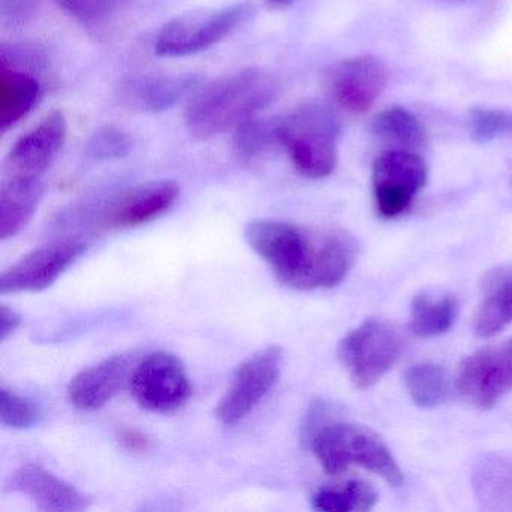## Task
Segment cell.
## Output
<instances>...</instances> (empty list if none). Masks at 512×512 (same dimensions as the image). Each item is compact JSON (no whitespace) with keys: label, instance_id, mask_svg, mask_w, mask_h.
<instances>
[{"label":"cell","instance_id":"obj_1","mask_svg":"<svg viewBox=\"0 0 512 512\" xmlns=\"http://www.w3.org/2000/svg\"><path fill=\"white\" fill-rule=\"evenodd\" d=\"M244 235L277 280L295 290L337 286L358 256L356 239L346 230L308 229L289 221L260 218L245 227Z\"/></svg>","mask_w":512,"mask_h":512},{"label":"cell","instance_id":"obj_2","mask_svg":"<svg viewBox=\"0 0 512 512\" xmlns=\"http://www.w3.org/2000/svg\"><path fill=\"white\" fill-rule=\"evenodd\" d=\"M278 92V80L260 68L226 74L194 92L185 109V127L194 139H214L268 109Z\"/></svg>","mask_w":512,"mask_h":512},{"label":"cell","instance_id":"obj_3","mask_svg":"<svg viewBox=\"0 0 512 512\" xmlns=\"http://www.w3.org/2000/svg\"><path fill=\"white\" fill-rule=\"evenodd\" d=\"M340 136L337 116L319 103L302 104L278 121V139L296 172L307 179L334 173Z\"/></svg>","mask_w":512,"mask_h":512},{"label":"cell","instance_id":"obj_4","mask_svg":"<svg viewBox=\"0 0 512 512\" xmlns=\"http://www.w3.org/2000/svg\"><path fill=\"white\" fill-rule=\"evenodd\" d=\"M313 451L329 475H340L350 466H359L376 473L392 487L403 484V472L391 449L370 428L347 422L325 425L314 434Z\"/></svg>","mask_w":512,"mask_h":512},{"label":"cell","instance_id":"obj_5","mask_svg":"<svg viewBox=\"0 0 512 512\" xmlns=\"http://www.w3.org/2000/svg\"><path fill=\"white\" fill-rule=\"evenodd\" d=\"M254 11V5L239 2L182 14L158 32L155 53L161 58H182L206 52L244 25Z\"/></svg>","mask_w":512,"mask_h":512},{"label":"cell","instance_id":"obj_6","mask_svg":"<svg viewBox=\"0 0 512 512\" xmlns=\"http://www.w3.org/2000/svg\"><path fill=\"white\" fill-rule=\"evenodd\" d=\"M404 341L383 320H365L338 344V358L358 388L376 385L400 359Z\"/></svg>","mask_w":512,"mask_h":512},{"label":"cell","instance_id":"obj_7","mask_svg":"<svg viewBox=\"0 0 512 512\" xmlns=\"http://www.w3.org/2000/svg\"><path fill=\"white\" fill-rule=\"evenodd\" d=\"M428 169L416 152L389 149L373 164V196L383 218H397L409 211L416 194L427 184Z\"/></svg>","mask_w":512,"mask_h":512},{"label":"cell","instance_id":"obj_8","mask_svg":"<svg viewBox=\"0 0 512 512\" xmlns=\"http://www.w3.org/2000/svg\"><path fill=\"white\" fill-rule=\"evenodd\" d=\"M458 394L475 409L488 410L512 391V338L466 356L455 380Z\"/></svg>","mask_w":512,"mask_h":512},{"label":"cell","instance_id":"obj_9","mask_svg":"<svg viewBox=\"0 0 512 512\" xmlns=\"http://www.w3.org/2000/svg\"><path fill=\"white\" fill-rule=\"evenodd\" d=\"M284 353L280 346H269L245 359L232 376L229 389L215 409L224 425H235L256 409L280 379Z\"/></svg>","mask_w":512,"mask_h":512},{"label":"cell","instance_id":"obj_10","mask_svg":"<svg viewBox=\"0 0 512 512\" xmlns=\"http://www.w3.org/2000/svg\"><path fill=\"white\" fill-rule=\"evenodd\" d=\"M130 389L139 406L149 412H175L191 397L190 377L184 364L167 352L143 358L134 368Z\"/></svg>","mask_w":512,"mask_h":512},{"label":"cell","instance_id":"obj_11","mask_svg":"<svg viewBox=\"0 0 512 512\" xmlns=\"http://www.w3.org/2000/svg\"><path fill=\"white\" fill-rule=\"evenodd\" d=\"M178 197L179 185L175 181L143 182L104 200L95 217L104 229H133L169 212Z\"/></svg>","mask_w":512,"mask_h":512},{"label":"cell","instance_id":"obj_12","mask_svg":"<svg viewBox=\"0 0 512 512\" xmlns=\"http://www.w3.org/2000/svg\"><path fill=\"white\" fill-rule=\"evenodd\" d=\"M85 250L86 245L79 241L55 242L32 250L2 272L0 293L16 295L49 289Z\"/></svg>","mask_w":512,"mask_h":512},{"label":"cell","instance_id":"obj_13","mask_svg":"<svg viewBox=\"0 0 512 512\" xmlns=\"http://www.w3.org/2000/svg\"><path fill=\"white\" fill-rule=\"evenodd\" d=\"M68 122L61 110L49 113L31 131L23 134L8 152L4 176L43 179L64 148Z\"/></svg>","mask_w":512,"mask_h":512},{"label":"cell","instance_id":"obj_14","mask_svg":"<svg viewBox=\"0 0 512 512\" xmlns=\"http://www.w3.org/2000/svg\"><path fill=\"white\" fill-rule=\"evenodd\" d=\"M389 71L382 59L356 56L340 62L331 73V94L338 106L356 115L367 113L388 85Z\"/></svg>","mask_w":512,"mask_h":512},{"label":"cell","instance_id":"obj_15","mask_svg":"<svg viewBox=\"0 0 512 512\" xmlns=\"http://www.w3.org/2000/svg\"><path fill=\"white\" fill-rule=\"evenodd\" d=\"M137 364L131 355H118L80 371L68 385V400L83 412L101 409L125 386H130Z\"/></svg>","mask_w":512,"mask_h":512},{"label":"cell","instance_id":"obj_16","mask_svg":"<svg viewBox=\"0 0 512 512\" xmlns=\"http://www.w3.org/2000/svg\"><path fill=\"white\" fill-rule=\"evenodd\" d=\"M199 77L191 74H142L124 80L119 91L122 104L142 113L172 109L191 91H197Z\"/></svg>","mask_w":512,"mask_h":512},{"label":"cell","instance_id":"obj_17","mask_svg":"<svg viewBox=\"0 0 512 512\" xmlns=\"http://www.w3.org/2000/svg\"><path fill=\"white\" fill-rule=\"evenodd\" d=\"M13 488L41 511L77 512L91 505V499L79 488L37 463H26L16 470Z\"/></svg>","mask_w":512,"mask_h":512},{"label":"cell","instance_id":"obj_18","mask_svg":"<svg viewBox=\"0 0 512 512\" xmlns=\"http://www.w3.org/2000/svg\"><path fill=\"white\" fill-rule=\"evenodd\" d=\"M44 196L43 179L8 178L0 185V238H16L26 229Z\"/></svg>","mask_w":512,"mask_h":512},{"label":"cell","instance_id":"obj_19","mask_svg":"<svg viewBox=\"0 0 512 512\" xmlns=\"http://www.w3.org/2000/svg\"><path fill=\"white\" fill-rule=\"evenodd\" d=\"M43 97V86L35 73L17 68L0 70V131L7 133L25 119Z\"/></svg>","mask_w":512,"mask_h":512},{"label":"cell","instance_id":"obj_20","mask_svg":"<svg viewBox=\"0 0 512 512\" xmlns=\"http://www.w3.org/2000/svg\"><path fill=\"white\" fill-rule=\"evenodd\" d=\"M512 323V265L488 274L476 314V335L494 337Z\"/></svg>","mask_w":512,"mask_h":512},{"label":"cell","instance_id":"obj_21","mask_svg":"<svg viewBox=\"0 0 512 512\" xmlns=\"http://www.w3.org/2000/svg\"><path fill=\"white\" fill-rule=\"evenodd\" d=\"M472 481L482 508L512 511L511 455H485L473 467Z\"/></svg>","mask_w":512,"mask_h":512},{"label":"cell","instance_id":"obj_22","mask_svg":"<svg viewBox=\"0 0 512 512\" xmlns=\"http://www.w3.org/2000/svg\"><path fill=\"white\" fill-rule=\"evenodd\" d=\"M458 302L454 296L436 298L430 293L416 296L410 310V328L421 338L439 337L454 326Z\"/></svg>","mask_w":512,"mask_h":512},{"label":"cell","instance_id":"obj_23","mask_svg":"<svg viewBox=\"0 0 512 512\" xmlns=\"http://www.w3.org/2000/svg\"><path fill=\"white\" fill-rule=\"evenodd\" d=\"M371 131L395 149L419 148L425 142V130L422 122L410 110L401 106L389 107L374 116Z\"/></svg>","mask_w":512,"mask_h":512},{"label":"cell","instance_id":"obj_24","mask_svg":"<svg viewBox=\"0 0 512 512\" xmlns=\"http://www.w3.org/2000/svg\"><path fill=\"white\" fill-rule=\"evenodd\" d=\"M376 502V491L364 481L326 485L311 496V506L322 512H365L373 509Z\"/></svg>","mask_w":512,"mask_h":512},{"label":"cell","instance_id":"obj_25","mask_svg":"<svg viewBox=\"0 0 512 512\" xmlns=\"http://www.w3.org/2000/svg\"><path fill=\"white\" fill-rule=\"evenodd\" d=\"M404 385L416 406L434 409L445 403L449 394V379L440 365L419 362L404 374Z\"/></svg>","mask_w":512,"mask_h":512},{"label":"cell","instance_id":"obj_26","mask_svg":"<svg viewBox=\"0 0 512 512\" xmlns=\"http://www.w3.org/2000/svg\"><path fill=\"white\" fill-rule=\"evenodd\" d=\"M278 139V121L259 118V115L242 122L235 130V151L242 160L250 161L268 151Z\"/></svg>","mask_w":512,"mask_h":512},{"label":"cell","instance_id":"obj_27","mask_svg":"<svg viewBox=\"0 0 512 512\" xmlns=\"http://www.w3.org/2000/svg\"><path fill=\"white\" fill-rule=\"evenodd\" d=\"M469 130L479 143L512 137V112L496 107H475L469 113Z\"/></svg>","mask_w":512,"mask_h":512},{"label":"cell","instance_id":"obj_28","mask_svg":"<svg viewBox=\"0 0 512 512\" xmlns=\"http://www.w3.org/2000/svg\"><path fill=\"white\" fill-rule=\"evenodd\" d=\"M43 413L35 401L17 394L7 386L0 388V419L5 427L25 430L40 424Z\"/></svg>","mask_w":512,"mask_h":512},{"label":"cell","instance_id":"obj_29","mask_svg":"<svg viewBox=\"0 0 512 512\" xmlns=\"http://www.w3.org/2000/svg\"><path fill=\"white\" fill-rule=\"evenodd\" d=\"M59 10L83 25H97L130 7L134 0H53Z\"/></svg>","mask_w":512,"mask_h":512},{"label":"cell","instance_id":"obj_30","mask_svg":"<svg viewBox=\"0 0 512 512\" xmlns=\"http://www.w3.org/2000/svg\"><path fill=\"white\" fill-rule=\"evenodd\" d=\"M133 148L134 140L130 133L115 125H107L89 139L86 152L92 160L109 161L127 157Z\"/></svg>","mask_w":512,"mask_h":512},{"label":"cell","instance_id":"obj_31","mask_svg":"<svg viewBox=\"0 0 512 512\" xmlns=\"http://www.w3.org/2000/svg\"><path fill=\"white\" fill-rule=\"evenodd\" d=\"M43 0H0V25L8 31L29 25L40 11Z\"/></svg>","mask_w":512,"mask_h":512},{"label":"cell","instance_id":"obj_32","mask_svg":"<svg viewBox=\"0 0 512 512\" xmlns=\"http://www.w3.org/2000/svg\"><path fill=\"white\" fill-rule=\"evenodd\" d=\"M2 67L17 68V70L37 73L47 65V58L43 50L29 46L2 47Z\"/></svg>","mask_w":512,"mask_h":512},{"label":"cell","instance_id":"obj_33","mask_svg":"<svg viewBox=\"0 0 512 512\" xmlns=\"http://www.w3.org/2000/svg\"><path fill=\"white\" fill-rule=\"evenodd\" d=\"M22 325V316L13 308L0 307V340L7 341Z\"/></svg>","mask_w":512,"mask_h":512},{"label":"cell","instance_id":"obj_34","mask_svg":"<svg viewBox=\"0 0 512 512\" xmlns=\"http://www.w3.org/2000/svg\"><path fill=\"white\" fill-rule=\"evenodd\" d=\"M122 445L128 449V451L133 452H145L148 451L149 445H151V440L146 436L142 431L136 430V428H127V430L122 431L121 437Z\"/></svg>","mask_w":512,"mask_h":512},{"label":"cell","instance_id":"obj_35","mask_svg":"<svg viewBox=\"0 0 512 512\" xmlns=\"http://www.w3.org/2000/svg\"><path fill=\"white\" fill-rule=\"evenodd\" d=\"M266 2H268L269 5H272V7L283 8L289 7L293 0H266Z\"/></svg>","mask_w":512,"mask_h":512}]
</instances>
